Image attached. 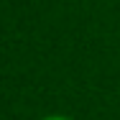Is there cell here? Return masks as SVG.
Returning <instances> with one entry per match:
<instances>
[{"mask_svg": "<svg viewBox=\"0 0 120 120\" xmlns=\"http://www.w3.org/2000/svg\"><path fill=\"white\" fill-rule=\"evenodd\" d=\"M44 120H69V118H64V115H51V118H44Z\"/></svg>", "mask_w": 120, "mask_h": 120, "instance_id": "1", "label": "cell"}]
</instances>
